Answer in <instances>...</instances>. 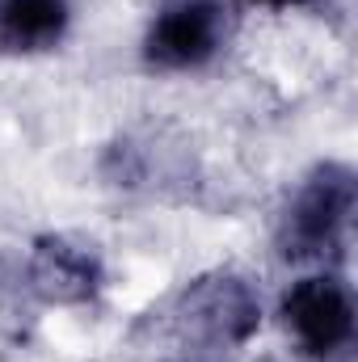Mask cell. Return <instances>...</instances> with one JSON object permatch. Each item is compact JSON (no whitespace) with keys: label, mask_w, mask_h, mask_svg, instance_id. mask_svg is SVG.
Here are the masks:
<instances>
[{"label":"cell","mask_w":358,"mask_h":362,"mask_svg":"<svg viewBox=\"0 0 358 362\" xmlns=\"http://www.w3.org/2000/svg\"><path fill=\"white\" fill-rule=\"evenodd\" d=\"M219 42V8L211 0H185L156 17L148 34V59L161 68H198Z\"/></svg>","instance_id":"7a4b0ae2"},{"label":"cell","mask_w":358,"mask_h":362,"mask_svg":"<svg viewBox=\"0 0 358 362\" xmlns=\"http://www.w3.org/2000/svg\"><path fill=\"white\" fill-rule=\"evenodd\" d=\"M253 4H299V0H253Z\"/></svg>","instance_id":"5b68a950"},{"label":"cell","mask_w":358,"mask_h":362,"mask_svg":"<svg viewBox=\"0 0 358 362\" xmlns=\"http://www.w3.org/2000/svg\"><path fill=\"white\" fill-rule=\"evenodd\" d=\"M68 30V0H0V47L42 51Z\"/></svg>","instance_id":"277c9868"},{"label":"cell","mask_w":358,"mask_h":362,"mask_svg":"<svg viewBox=\"0 0 358 362\" xmlns=\"http://www.w3.org/2000/svg\"><path fill=\"white\" fill-rule=\"evenodd\" d=\"M346 215H350V181L346 177L316 181V185L299 198V206H295V215H291V236H295V245H299L295 253H316L321 245H329Z\"/></svg>","instance_id":"3957f363"},{"label":"cell","mask_w":358,"mask_h":362,"mask_svg":"<svg viewBox=\"0 0 358 362\" xmlns=\"http://www.w3.org/2000/svg\"><path fill=\"white\" fill-rule=\"evenodd\" d=\"M287 325L295 329V337L304 341L308 354H329L337 350L342 341H350V329H354V308H350V295L329 282V278H308L299 282L287 303Z\"/></svg>","instance_id":"6da1fadb"}]
</instances>
